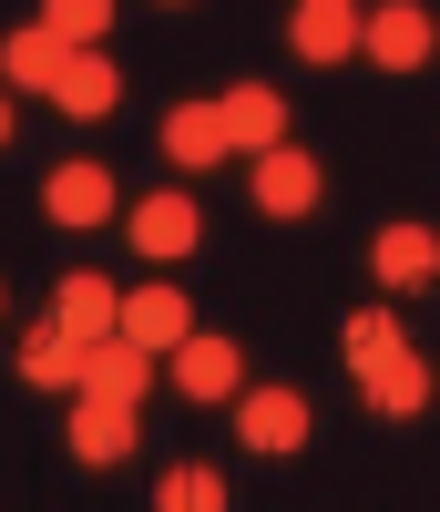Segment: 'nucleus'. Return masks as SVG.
Wrapping results in <instances>:
<instances>
[{
    "label": "nucleus",
    "mask_w": 440,
    "mask_h": 512,
    "mask_svg": "<svg viewBox=\"0 0 440 512\" xmlns=\"http://www.w3.org/2000/svg\"><path fill=\"white\" fill-rule=\"evenodd\" d=\"M123 226H134V256L174 267V256H195V246H205V205H195V195H144Z\"/></svg>",
    "instance_id": "obj_1"
},
{
    "label": "nucleus",
    "mask_w": 440,
    "mask_h": 512,
    "mask_svg": "<svg viewBox=\"0 0 440 512\" xmlns=\"http://www.w3.org/2000/svg\"><path fill=\"white\" fill-rule=\"evenodd\" d=\"M430 41H440V31H430L420 0H389V11L359 21V52H369L379 72H420V62H430Z\"/></svg>",
    "instance_id": "obj_2"
},
{
    "label": "nucleus",
    "mask_w": 440,
    "mask_h": 512,
    "mask_svg": "<svg viewBox=\"0 0 440 512\" xmlns=\"http://www.w3.org/2000/svg\"><path fill=\"white\" fill-rule=\"evenodd\" d=\"M348 379H359V400H369L379 420H420V410H430V359H420V349H389V359L348 369Z\"/></svg>",
    "instance_id": "obj_3"
},
{
    "label": "nucleus",
    "mask_w": 440,
    "mask_h": 512,
    "mask_svg": "<svg viewBox=\"0 0 440 512\" xmlns=\"http://www.w3.org/2000/svg\"><path fill=\"white\" fill-rule=\"evenodd\" d=\"M164 379H174V390H185V400H236L246 390V359H236V338H185V349H174L164 359Z\"/></svg>",
    "instance_id": "obj_4"
},
{
    "label": "nucleus",
    "mask_w": 440,
    "mask_h": 512,
    "mask_svg": "<svg viewBox=\"0 0 440 512\" xmlns=\"http://www.w3.org/2000/svg\"><path fill=\"white\" fill-rule=\"evenodd\" d=\"M52 328H62V338H82V349H93V338H123V297H113V277L72 267V277H62V297H52Z\"/></svg>",
    "instance_id": "obj_5"
},
{
    "label": "nucleus",
    "mask_w": 440,
    "mask_h": 512,
    "mask_svg": "<svg viewBox=\"0 0 440 512\" xmlns=\"http://www.w3.org/2000/svg\"><path fill=\"white\" fill-rule=\"evenodd\" d=\"M154 390V349H134V338H93L82 349V400H123L134 410Z\"/></svg>",
    "instance_id": "obj_6"
},
{
    "label": "nucleus",
    "mask_w": 440,
    "mask_h": 512,
    "mask_svg": "<svg viewBox=\"0 0 440 512\" xmlns=\"http://www.w3.org/2000/svg\"><path fill=\"white\" fill-rule=\"evenodd\" d=\"M123 338H134V349H154V359H174V349L195 338V308L154 277V287H134V297H123Z\"/></svg>",
    "instance_id": "obj_7"
},
{
    "label": "nucleus",
    "mask_w": 440,
    "mask_h": 512,
    "mask_svg": "<svg viewBox=\"0 0 440 512\" xmlns=\"http://www.w3.org/2000/svg\"><path fill=\"white\" fill-rule=\"evenodd\" d=\"M359 0H297V21H287V41H297V62H348L359 52Z\"/></svg>",
    "instance_id": "obj_8"
},
{
    "label": "nucleus",
    "mask_w": 440,
    "mask_h": 512,
    "mask_svg": "<svg viewBox=\"0 0 440 512\" xmlns=\"http://www.w3.org/2000/svg\"><path fill=\"white\" fill-rule=\"evenodd\" d=\"M236 441L267 451V461L297 451V441H307V400H297V390H246V400H236Z\"/></svg>",
    "instance_id": "obj_9"
},
{
    "label": "nucleus",
    "mask_w": 440,
    "mask_h": 512,
    "mask_svg": "<svg viewBox=\"0 0 440 512\" xmlns=\"http://www.w3.org/2000/svg\"><path fill=\"white\" fill-rule=\"evenodd\" d=\"M256 205H267V216H307V205H318V154H297V144H277V154H256Z\"/></svg>",
    "instance_id": "obj_10"
},
{
    "label": "nucleus",
    "mask_w": 440,
    "mask_h": 512,
    "mask_svg": "<svg viewBox=\"0 0 440 512\" xmlns=\"http://www.w3.org/2000/svg\"><path fill=\"white\" fill-rule=\"evenodd\" d=\"M215 113H226V144H236V154H277V144H287V103L267 93V82L215 93Z\"/></svg>",
    "instance_id": "obj_11"
},
{
    "label": "nucleus",
    "mask_w": 440,
    "mask_h": 512,
    "mask_svg": "<svg viewBox=\"0 0 440 512\" xmlns=\"http://www.w3.org/2000/svg\"><path fill=\"white\" fill-rule=\"evenodd\" d=\"M62 62H72V41H62V31H41V21H21L11 41H0V82H11V93H52Z\"/></svg>",
    "instance_id": "obj_12"
},
{
    "label": "nucleus",
    "mask_w": 440,
    "mask_h": 512,
    "mask_svg": "<svg viewBox=\"0 0 440 512\" xmlns=\"http://www.w3.org/2000/svg\"><path fill=\"white\" fill-rule=\"evenodd\" d=\"M144 420L123 410V400H72V461H93V472H113L123 451H134Z\"/></svg>",
    "instance_id": "obj_13"
},
{
    "label": "nucleus",
    "mask_w": 440,
    "mask_h": 512,
    "mask_svg": "<svg viewBox=\"0 0 440 512\" xmlns=\"http://www.w3.org/2000/svg\"><path fill=\"white\" fill-rule=\"evenodd\" d=\"M41 216H52V226H103L113 216V175H103V164H62V175L41 185Z\"/></svg>",
    "instance_id": "obj_14"
},
{
    "label": "nucleus",
    "mask_w": 440,
    "mask_h": 512,
    "mask_svg": "<svg viewBox=\"0 0 440 512\" xmlns=\"http://www.w3.org/2000/svg\"><path fill=\"white\" fill-rule=\"evenodd\" d=\"M164 154L185 164V175L226 164V154H236V144H226V113H215V103H174V113H164Z\"/></svg>",
    "instance_id": "obj_15"
},
{
    "label": "nucleus",
    "mask_w": 440,
    "mask_h": 512,
    "mask_svg": "<svg viewBox=\"0 0 440 512\" xmlns=\"http://www.w3.org/2000/svg\"><path fill=\"white\" fill-rule=\"evenodd\" d=\"M369 267H379L389 287H440V236H430V226H379Z\"/></svg>",
    "instance_id": "obj_16"
},
{
    "label": "nucleus",
    "mask_w": 440,
    "mask_h": 512,
    "mask_svg": "<svg viewBox=\"0 0 440 512\" xmlns=\"http://www.w3.org/2000/svg\"><path fill=\"white\" fill-rule=\"evenodd\" d=\"M52 103H62V113H82V123H93V113H113V103H123L113 52H72V62H62V82H52Z\"/></svg>",
    "instance_id": "obj_17"
},
{
    "label": "nucleus",
    "mask_w": 440,
    "mask_h": 512,
    "mask_svg": "<svg viewBox=\"0 0 440 512\" xmlns=\"http://www.w3.org/2000/svg\"><path fill=\"white\" fill-rule=\"evenodd\" d=\"M21 379H31V390H82V338L31 328V338H21Z\"/></svg>",
    "instance_id": "obj_18"
},
{
    "label": "nucleus",
    "mask_w": 440,
    "mask_h": 512,
    "mask_svg": "<svg viewBox=\"0 0 440 512\" xmlns=\"http://www.w3.org/2000/svg\"><path fill=\"white\" fill-rule=\"evenodd\" d=\"M154 512H226V482H215L205 461H174V472L154 482Z\"/></svg>",
    "instance_id": "obj_19"
},
{
    "label": "nucleus",
    "mask_w": 440,
    "mask_h": 512,
    "mask_svg": "<svg viewBox=\"0 0 440 512\" xmlns=\"http://www.w3.org/2000/svg\"><path fill=\"white\" fill-rule=\"evenodd\" d=\"M41 31H62L72 52H103V31H113V0H41Z\"/></svg>",
    "instance_id": "obj_20"
},
{
    "label": "nucleus",
    "mask_w": 440,
    "mask_h": 512,
    "mask_svg": "<svg viewBox=\"0 0 440 512\" xmlns=\"http://www.w3.org/2000/svg\"><path fill=\"white\" fill-rule=\"evenodd\" d=\"M338 349H348V369H369V359H389V349H410V338H400V318H389V308H359V318L338 328Z\"/></svg>",
    "instance_id": "obj_21"
},
{
    "label": "nucleus",
    "mask_w": 440,
    "mask_h": 512,
    "mask_svg": "<svg viewBox=\"0 0 440 512\" xmlns=\"http://www.w3.org/2000/svg\"><path fill=\"white\" fill-rule=\"evenodd\" d=\"M0 144H11V93H0Z\"/></svg>",
    "instance_id": "obj_22"
},
{
    "label": "nucleus",
    "mask_w": 440,
    "mask_h": 512,
    "mask_svg": "<svg viewBox=\"0 0 440 512\" xmlns=\"http://www.w3.org/2000/svg\"><path fill=\"white\" fill-rule=\"evenodd\" d=\"M0 308H11V297H0Z\"/></svg>",
    "instance_id": "obj_23"
}]
</instances>
